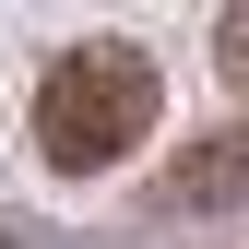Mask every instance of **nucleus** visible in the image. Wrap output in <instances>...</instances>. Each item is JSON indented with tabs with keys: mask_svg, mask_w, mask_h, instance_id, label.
<instances>
[{
	"mask_svg": "<svg viewBox=\"0 0 249 249\" xmlns=\"http://www.w3.org/2000/svg\"><path fill=\"white\" fill-rule=\"evenodd\" d=\"M213 59H226V71L249 83V0H237V12H226V24H213Z\"/></svg>",
	"mask_w": 249,
	"mask_h": 249,
	"instance_id": "nucleus-3",
	"label": "nucleus"
},
{
	"mask_svg": "<svg viewBox=\"0 0 249 249\" xmlns=\"http://www.w3.org/2000/svg\"><path fill=\"white\" fill-rule=\"evenodd\" d=\"M190 213H226L249 202V131H213V142H178V178H166Z\"/></svg>",
	"mask_w": 249,
	"mask_h": 249,
	"instance_id": "nucleus-2",
	"label": "nucleus"
},
{
	"mask_svg": "<svg viewBox=\"0 0 249 249\" xmlns=\"http://www.w3.org/2000/svg\"><path fill=\"white\" fill-rule=\"evenodd\" d=\"M142 131H154V59H142V48L83 36V48L48 59V83H36V154H48L59 178L119 166Z\"/></svg>",
	"mask_w": 249,
	"mask_h": 249,
	"instance_id": "nucleus-1",
	"label": "nucleus"
}]
</instances>
